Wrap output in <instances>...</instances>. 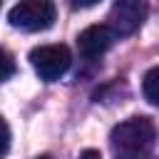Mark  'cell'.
<instances>
[{"label":"cell","instance_id":"8992f818","mask_svg":"<svg viewBox=\"0 0 159 159\" xmlns=\"http://www.w3.org/2000/svg\"><path fill=\"white\" fill-rule=\"evenodd\" d=\"M142 92H144V97H147L152 104H157V107H159V65H157V67H152V70L144 75Z\"/></svg>","mask_w":159,"mask_h":159},{"label":"cell","instance_id":"3957f363","mask_svg":"<svg viewBox=\"0 0 159 159\" xmlns=\"http://www.w3.org/2000/svg\"><path fill=\"white\" fill-rule=\"evenodd\" d=\"M30 62L42 82H55L70 70L72 52L67 45H40L30 52Z\"/></svg>","mask_w":159,"mask_h":159},{"label":"cell","instance_id":"ba28073f","mask_svg":"<svg viewBox=\"0 0 159 159\" xmlns=\"http://www.w3.org/2000/svg\"><path fill=\"white\" fill-rule=\"evenodd\" d=\"M10 149V127H7V122L0 117V154H5Z\"/></svg>","mask_w":159,"mask_h":159},{"label":"cell","instance_id":"9c48e42d","mask_svg":"<svg viewBox=\"0 0 159 159\" xmlns=\"http://www.w3.org/2000/svg\"><path fill=\"white\" fill-rule=\"evenodd\" d=\"M80 159H102V154H99L97 149H84V152L80 154Z\"/></svg>","mask_w":159,"mask_h":159},{"label":"cell","instance_id":"52a82bcc","mask_svg":"<svg viewBox=\"0 0 159 159\" xmlns=\"http://www.w3.org/2000/svg\"><path fill=\"white\" fill-rule=\"evenodd\" d=\"M12 75H15V60H12V55L7 50L0 47V82L10 80Z\"/></svg>","mask_w":159,"mask_h":159},{"label":"cell","instance_id":"6da1fadb","mask_svg":"<svg viewBox=\"0 0 159 159\" xmlns=\"http://www.w3.org/2000/svg\"><path fill=\"white\" fill-rule=\"evenodd\" d=\"M154 139H157L154 122L142 114L119 122L109 134L114 159H147L152 154Z\"/></svg>","mask_w":159,"mask_h":159},{"label":"cell","instance_id":"5b68a950","mask_svg":"<svg viewBox=\"0 0 159 159\" xmlns=\"http://www.w3.org/2000/svg\"><path fill=\"white\" fill-rule=\"evenodd\" d=\"M114 42V32L109 30V25H89L77 35V50L82 57H99L104 55Z\"/></svg>","mask_w":159,"mask_h":159},{"label":"cell","instance_id":"30bf717a","mask_svg":"<svg viewBox=\"0 0 159 159\" xmlns=\"http://www.w3.org/2000/svg\"><path fill=\"white\" fill-rule=\"evenodd\" d=\"M35 159H52L50 154H40V157H35Z\"/></svg>","mask_w":159,"mask_h":159},{"label":"cell","instance_id":"277c9868","mask_svg":"<svg viewBox=\"0 0 159 159\" xmlns=\"http://www.w3.org/2000/svg\"><path fill=\"white\" fill-rule=\"evenodd\" d=\"M147 17V2L142 0H117L109 10V30L114 37H124L139 30V25Z\"/></svg>","mask_w":159,"mask_h":159},{"label":"cell","instance_id":"7a4b0ae2","mask_svg":"<svg viewBox=\"0 0 159 159\" xmlns=\"http://www.w3.org/2000/svg\"><path fill=\"white\" fill-rule=\"evenodd\" d=\"M55 17H57V10L50 0H22V2L12 5L10 12H7L10 25L20 27V30H27V32L52 27Z\"/></svg>","mask_w":159,"mask_h":159}]
</instances>
